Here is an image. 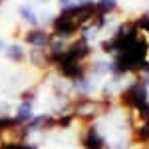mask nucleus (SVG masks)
I'll use <instances>...</instances> for the list:
<instances>
[{"instance_id":"nucleus-10","label":"nucleus","mask_w":149,"mask_h":149,"mask_svg":"<svg viewBox=\"0 0 149 149\" xmlns=\"http://www.w3.org/2000/svg\"><path fill=\"white\" fill-rule=\"evenodd\" d=\"M0 149H24V143L22 145H12V143H2Z\"/></svg>"},{"instance_id":"nucleus-4","label":"nucleus","mask_w":149,"mask_h":149,"mask_svg":"<svg viewBox=\"0 0 149 149\" xmlns=\"http://www.w3.org/2000/svg\"><path fill=\"white\" fill-rule=\"evenodd\" d=\"M26 42L32 44L34 48H44L52 42V38L44 30H30V32H26Z\"/></svg>"},{"instance_id":"nucleus-8","label":"nucleus","mask_w":149,"mask_h":149,"mask_svg":"<svg viewBox=\"0 0 149 149\" xmlns=\"http://www.w3.org/2000/svg\"><path fill=\"white\" fill-rule=\"evenodd\" d=\"M20 14H22L24 20H28V22H32V24H36V20H38V18H36V14L30 10V8H22V10H20Z\"/></svg>"},{"instance_id":"nucleus-11","label":"nucleus","mask_w":149,"mask_h":149,"mask_svg":"<svg viewBox=\"0 0 149 149\" xmlns=\"http://www.w3.org/2000/svg\"><path fill=\"white\" fill-rule=\"evenodd\" d=\"M24 149H36L34 145H24Z\"/></svg>"},{"instance_id":"nucleus-7","label":"nucleus","mask_w":149,"mask_h":149,"mask_svg":"<svg viewBox=\"0 0 149 149\" xmlns=\"http://www.w3.org/2000/svg\"><path fill=\"white\" fill-rule=\"evenodd\" d=\"M6 56L10 60H14V62H20V60H24V50L20 46H10L8 52H6Z\"/></svg>"},{"instance_id":"nucleus-1","label":"nucleus","mask_w":149,"mask_h":149,"mask_svg":"<svg viewBox=\"0 0 149 149\" xmlns=\"http://www.w3.org/2000/svg\"><path fill=\"white\" fill-rule=\"evenodd\" d=\"M95 18H103V12L100 10V6L93 2H84L78 6H70L62 12L54 22V30L60 38H68Z\"/></svg>"},{"instance_id":"nucleus-2","label":"nucleus","mask_w":149,"mask_h":149,"mask_svg":"<svg viewBox=\"0 0 149 149\" xmlns=\"http://www.w3.org/2000/svg\"><path fill=\"white\" fill-rule=\"evenodd\" d=\"M121 102L125 103L127 107H131V109L143 107V105L147 103V92H145V86H143L141 81L131 84L125 92L121 93Z\"/></svg>"},{"instance_id":"nucleus-6","label":"nucleus","mask_w":149,"mask_h":149,"mask_svg":"<svg viewBox=\"0 0 149 149\" xmlns=\"http://www.w3.org/2000/svg\"><path fill=\"white\" fill-rule=\"evenodd\" d=\"M16 119L24 123V121H28V119H32V102H24L20 107H18V115H16Z\"/></svg>"},{"instance_id":"nucleus-3","label":"nucleus","mask_w":149,"mask_h":149,"mask_svg":"<svg viewBox=\"0 0 149 149\" xmlns=\"http://www.w3.org/2000/svg\"><path fill=\"white\" fill-rule=\"evenodd\" d=\"M103 109V103H97L93 102V100H80L78 105H76V113L74 115H80V117H95V115H100Z\"/></svg>"},{"instance_id":"nucleus-9","label":"nucleus","mask_w":149,"mask_h":149,"mask_svg":"<svg viewBox=\"0 0 149 149\" xmlns=\"http://www.w3.org/2000/svg\"><path fill=\"white\" fill-rule=\"evenodd\" d=\"M135 26H137V28H141V32L149 34V16H143L139 22H135Z\"/></svg>"},{"instance_id":"nucleus-5","label":"nucleus","mask_w":149,"mask_h":149,"mask_svg":"<svg viewBox=\"0 0 149 149\" xmlns=\"http://www.w3.org/2000/svg\"><path fill=\"white\" fill-rule=\"evenodd\" d=\"M84 143H86V149H103V139H102V135L97 133L95 127H90V129L86 131Z\"/></svg>"}]
</instances>
